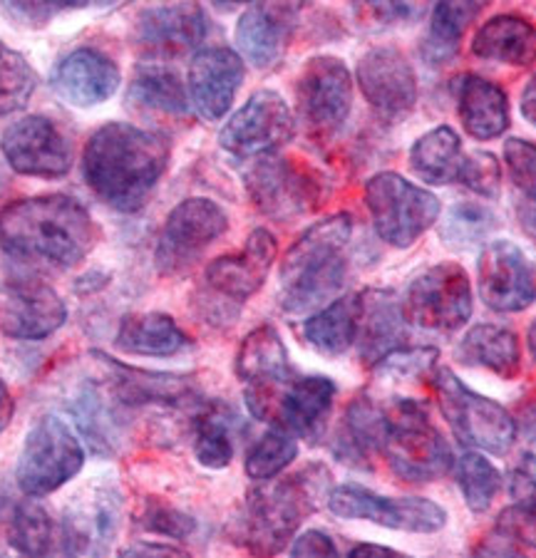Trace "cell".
<instances>
[{
	"label": "cell",
	"instance_id": "obj_1",
	"mask_svg": "<svg viewBox=\"0 0 536 558\" xmlns=\"http://www.w3.org/2000/svg\"><path fill=\"white\" fill-rule=\"evenodd\" d=\"M169 165V144L155 132L110 122L85 144L83 172L89 189L112 209L132 214L147 204Z\"/></svg>",
	"mask_w": 536,
	"mask_h": 558
},
{
	"label": "cell",
	"instance_id": "obj_2",
	"mask_svg": "<svg viewBox=\"0 0 536 558\" xmlns=\"http://www.w3.org/2000/svg\"><path fill=\"white\" fill-rule=\"evenodd\" d=\"M97 244V227L83 204L65 194L33 196L0 211V246L11 258L73 268Z\"/></svg>",
	"mask_w": 536,
	"mask_h": 558
},
{
	"label": "cell",
	"instance_id": "obj_3",
	"mask_svg": "<svg viewBox=\"0 0 536 558\" xmlns=\"http://www.w3.org/2000/svg\"><path fill=\"white\" fill-rule=\"evenodd\" d=\"M353 233V219L336 214L313 223L299 236L281 260L279 303L285 313L301 315L333 303L348 276L345 246Z\"/></svg>",
	"mask_w": 536,
	"mask_h": 558
},
{
	"label": "cell",
	"instance_id": "obj_4",
	"mask_svg": "<svg viewBox=\"0 0 536 558\" xmlns=\"http://www.w3.org/2000/svg\"><path fill=\"white\" fill-rule=\"evenodd\" d=\"M326 472L310 466L283 480L261 482L234 521V542L254 558H273L281 554L299 526L316 511L318 494L324 489Z\"/></svg>",
	"mask_w": 536,
	"mask_h": 558
},
{
	"label": "cell",
	"instance_id": "obj_5",
	"mask_svg": "<svg viewBox=\"0 0 536 558\" xmlns=\"http://www.w3.org/2000/svg\"><path fill=\"white\" fill-rule=\"evenodd\" d=\"M380 454L392 474L405 482H435L452 470V449L433 425L425 404L413 398H395L382 408Z\"/></svg>",
	"mask_w": 536,
	"mask_h": 558
},
{
	"label": "cell",
	"instance_id": "obj_6",
	"mask_svg": "<svg viewBox=\"0 0 536 558\" xmlns=\"http://www.w3.org/2000/svg\"><path fill=\"white\" fill-rule=\"evenodd\" d=\"M433 387L447 425L464 447L497 457L514 447L516 422L502 404L472 390L450 367H435Z\"/></svg>",
	"mask_w": 536,
	"mask_h": 558
},
{
	"label": "cell",
	"instance_id": "obj_7",
	"mask_svg": "<svg viewBox=\"0 0 536 558\" xmlns=\"http://www.w3.org/2000/svg\"><path fill=\"white\" fill-rule=\"evenodd\" d=\"M85 464V449L65 422L45 415L25 435L17 459V487L31 499H42L75 480Z\"/></svg>",
	"mask_w": 536,
	"mask_h": 558
},
{
	"label": "cell",
	"instance_id": "obj_8",
	"mask_svg": "<svg viewBox=\"0 0 536 558\" xmlns=\"http://www.w3.org/2000/svg\"><path fill=\"white\" fill-rule=\"evenodd\" d=\"M373 227L390 246L407 248L440 219V199L395 172H380L365 184Z\"/></svg>",
	"mask_w": 536,
	"mask_h": 558
},
{
	"label": "cell",
	"instance_id": "obj_9",
	"mask_svg": "<svg viewBox=\"0 0 536 558\" xmlns=\"http://www.w3.org/2000/svg\"><path fill=\"white\" fill-rule=\"evenodd\" d=\"M405 323L425 332H454L472 315V283L460 264H435L413 278L402 295Z\"/></svg>",
	"mask_w": 536,
	"mask_h": 558
},
{
	"label": "cell",
	"instance_id": "obj_10",
	"mask_svg": "<svg viewBox=\"0 0 536 558\" xmlns=\"http://www.w3.org/2000/svg\"><path fill=\"white\" fill-rule=\"evenodd\" d=\"M229 229V216L217 202L186 199L169 211L157 239L155 264L162 276H182L199 264L214 241Z\"/></svg>",
	"mask_w": 536,
	"mask_h": 558
},
{
	"label": "cell",
	"instance_id": "obj_11",
	"mask_svg": "<svg viewBox=\"0 0 536 558\" xmlns=\"http://www.w3.org/2000/svg\"><path fill=\"white\" fill-rule=\"evenodd\" d=\"M236 375L246 387L252 415L271 422L281 392L296 380L279 330L261 326L248 332L236 355Z\"/></svg>",
	"mask_w": 536,
	"mask_h": 558
},
{
	"label": "cell",
	"instance_id": "obj_12",
	"mask_svg": "<svg viewBox=\"0 0 536 558\" xmlns=\"http://www.w3.org/2000/svg\"><path fill=\"white\" fill-rule=\"evenodd\" d=\"M299 117L310 134L333 137L343 128L353 107V77L343 60L320 56L306 62L299 87Z\"/></svg>",
	"mask_w": 536,
	"mask_h": 558
},
{
	"label": "cell",
	"instance_id": "obj_13",
	"mask_svg": "<svg viewBox=\"0 0 536 558\" xmlns=\"http://www.w3.org/2000/svg\"><path fill=\"white\" fill-rule=\"evenodd\" d=\"M328 509L341 519L373 521L410 534H435L447 524V511L440 504L423 497H380L357 484H341L330 492Z\"/></svg>",
	"mask_w": 536,
	"mask_h": 558
},
{
	"label": "cell",
	"instance_id": "obj_14",
	"mask_svg": "<svg viewBox=\"0 0 536 558\" xmlns=\"http://www.w3.org/2000/svg\"><path fill=\"white\" fill-rule=\"evenodd\" d=\"M276 260V239L266 229H256L236 254L211 260L204 274L209 301H217L214 318L231 320L244 303L266 283Z\"/></svg>",
	"mask_w": 536,
	"mask_h": 558
},
{
	"label": "cell",
	"instance_id": "obj_15",
	"mask_svg": "<svg viewBox=\"0 0 536 558\" xmlns=\"http://www.w3.org/2000/svg\"><path fill=\"white\" fill-rule=\"evenodd\" d=\"M296 132L291 107L273 89H261L248 97L219 134L221 147L241 159H258L276 155Z\"/></svg>",
	"mask_w": 536,
	"mask_h": 558
},
{
	"label": "cell",
	"instance_id": "obj_16",
	"mask_svg": "<svg viewBox=\"0 0 536 558\" xmlns=\"http://www.w3.org/2000/svg\"><path fill=\"white\" fill-rule=\"evenodd\" d=\"M0 151L17 174L56 179L73 167V144L56 122L31 114L13 122L0 137Z\"/></svg>",
	"mask_w": 536,
	"mask_h": 558
},
{
	"label": "cell",
	"instance_id": "obj_17",
	"mask_svg": "<svg viewBox=\"0 0 536 558\" xmlns=\"http://www.w3.org/2000/svg\"><path fill=\"white\" fill-rule=\"evenodd\" d=\"M479 295L497 313H522L536 301V268L512 241H489L477 260Z\"/></svg>",
	"mask_w": 536,
	"mask_h": 558
},
{
	"label": "cell",
	"instance_id": "obj_18",
	"mask_svg": "<svg viewBox=\"0 0 536 558\" xmlns=\"http://www.w3.org/2000/svg\"><path fill=\"white\" fill-rule=\"evenodd\" d=\"M122 499L112 484H93L73 497L62 519L70 558H102L120 531Z\"/></svg>",
	"mask_w": 536,
	"mask_h": 558
},
{
	"label": "cell",
	"instance_id": "obj_19",
	"mask_svg": "<svg viewBox=\"0 0 536 558\" xmlns=\"http://www.w3.org/2000/svg\"><path fill=\"white\" fill-rule=\"evenodd\" d=\"M357 85L375 112L386 120H402L415 110V70L398 48H373L357 62Z\"/></svg>",
	"mask_w": 536,
	"mask_h": 558
},
{
	"label": "cell",
	"instance_id": "obj_20",
	"mask_svg": "<svg viewBox=\"0 0 536 558\" xmlns=\"http://www.w3.org/2000/svg\"><path fill=\"white\" fill-rule=\"evenodd\" d=\"M246 189L254 204L273 219L308 211L318 199V182L291 159L266 155L254 159L246 172Z\"/></svg>",
	"mask_w": 536,
	"mask_h": 558
},
{
	"label": "cell",
	"instance_id": "obj_21",
	"mask_svg": "<svg viewBox=\"0 0 536 558\" xmlns=\"http://www.w3.org/2000/svg\"><path fill=\"white\" fill-rule=\"evenodd\" d=\"M68 308L48 283L21 278L0 293V332L15 340H42L62 328Z\"/></svg>",
	"mask_w": 536,
	"mask_h": 558
},
{
	"label": "cell",
	"instance_id": "obj_22",
	"mask_svg": "<svg viewBox=\"0 0 536 558\" xmlns=\"http://www.w3.org/2000/svg\"><path fill=\"white\" fill-rule=\"evenodd\" d=\"M244 83V62L231 48H204L190 65V102L204 120L217 122L231 110Z\"/></svg>",
	"mask_w": 536,
	"mask_h": 558
},
{
	"label": "cell",
	"instance_id": "obj_23",
	"mask_svg": "<svg viewBox=\"0 0 536 558\" xmlns=\"http://www.w3.org/2000/svg\"><path fill=\"white\" fill-rule=\"evenodd\" d=\"M336 400V383L326 375L296 377L281 392L273 410V425L289 429L293 437L318 442L324 435Z\"/></svg>",
	"mask_w": 536,
	"mask_h": 558
},
{
	"label": "cell",
	"instance_id": "obj_24",
	"mask_svg": "<svg viewBox=\"0 0 536 558\" xmlns=\"http://www.w3.org/2000/svg\"><path fill=\"white\" fill-rule=\"evenodd\" d=\"M296 5L256 3L248 5L236 25V45L254 68H273L289 48L293 25H296Z\"/></svg>",
	"mask_w": 536,
	"mask_h": 558
},
{
	"label": "cell",
	"instance_id": "obj_25",
	"mask_svg": "<svg viewBox=\"0 0 536 558\" xmlns=\"http://www.w3.org/2000/svg\"><path fill=\"white\" fill-rule=\"evenodd\" d=\"M120 68L93 48H80L60 60L52 72V89L75 107H95L118 93Z\"/></svg>",
	"mask_w": 536,
	"mask_h": 558
},
{
	"label": "cell",
	"instance_id": "obj_26",
	"mask_svg": "<svg viewBox=\"0 0 536 558\" xmlns=\"http://www.w3.org/2000/svg\"><path fill=\"white\" fill-rule=\"evenodd\" d=\"M207 38V15L194 3L155 5L139 13L137 40L151 52L182 56Z\"/></svg>",
	"mask_w": 536,
	"mask_h": 558
},
{
	"label": "cell",
	"instance_id": "obj_27",
	"mask_svg": "<svg viewBox=\"0 0 536 558\" xmlns=\"http://www.w3.org/2000/svg\"><path fill=\"white\" fill-rule=\"evenodd\" d=\"M405 315L400 299L392 291L361 293L357 318V353L368 365H378L390 353L405 348Z\"/></svg>",
	"mask_w": 536,
	"mask_h": 558
},
{
	"label": "cell",
	"instance_id": "obj_28",
	"mask_svg": "<svg viewBox=\"0 0 536 558\" xmlns=\"http://www.w3.org/2000/svg\"><path fill=\"white\" fill-rule=\"evenodd\" d=\"M472 56L512 68H529L536 62V25L514 13L489 17L475 33Z\"/></svg>",
	"mask_w": 536,
	"mask_h": 558
},
{
	"label": "cell",
	"instance_id": "obj_29",
	"mask_svg": "<svg viewBox=\"0 0 536 558\" xmlns=\"http://www.w3.org/2000/svg\"><path fill=\"white\" fill-rule=\"evenodd\" d=\"M458 112L462 128L475 140H497L509 128V97L499 85L479 75L460 80Z\"/></svg>",
	"mask_w": 536,
	"mask_h": 558
},
{
	"label": "cell",
	"instance_id": "obj_30",
	"mask_svg": "<svg viewBox=\"0 0 536 558\" xmlns=\"http://www.w3.org/2000/svg\"><path fill=\"white\" fill-rule=\"evenodd\" d=\"M458 360L467 367H485L502 380H514L522 371V345L514 330L479 323L462 336Z\"/></svg>",
	"mask_w": 536,
	"mask_h": 558
},
{
	"label": "cell",
	"instance_id": "obj_31",
	"mask_svg": "<svg viewBox=\"0 0 536 558\" xmlns=\"http://www.w3.org/2000/svg\"><path fill=\"white\" fill-rule=\"evenodd\" d=\"M382 404L368 395H357L348 404L341 427L336 432L333 452L351 466H370L373 454H380Z\"/></svg>",
	"mask_w": 536,
	"mask_h": 558
},
{
	"label": "cell",
	"instance_id": "obj_32",
	"mask_svg": "<svg viewBox=\"0 0 536 558\" xmlns=\"http://www.w3.org/2000/svg\"><path fill=\"white\" fill-rule=\"evenodd\" d=\"M11 544L23 558H70L62 521L52 519L38 499L15 507L11 517Z\"/></svg>",
	"mask_w": 536,
	"mask_h": 558
},
{
	"label": "cell",
	"instance_id": "obj_33",
	"mask_svg": "<svg viewBox=\"0 0 536 558\" xmlns=\"http://www.w3.org/2000/svg\"><path fill=\"white\" fill-rule=\"evenodd\" d=\"M114 343L130 355L167 357L182 353L192 345V340L165 313H132L124 315Z\"/></svg>",
	"mask_w": 536,
	"mask_h": 558
},
{
	"label": "cell",
	"instance_id": "obj_34",
	"mask_svg": "<svg viewBox=\"0 0 536 558\" xmlns=\"http://www.w3.org/2000/svg\"><path fill=\"white\" fill-rule=\"evenodd\" d=\"M97 357L110 367L112 390L122 402L127 404H149V402L176 404V402H184L194 392L192 380L184 375L134 371V367L114 363V360L105 357L100 353H97Z\"/></svg>",
	"mask_w": 536,
	"mask_h": 558
},
{
	"label": "cell",
	"instance_id": "obj_35",
	"mask_svg": "<svg viewBox=\"0 0 536 558\" xmlns=\"http://www.w3.org/2000/svg\"><path fill=\"white\" fill-rule=\"evenodd\" d=\"M357 318H361V293L343 295L313 313L303 323V336L318 353L338 357L355 345Z\"/></svg>",
	"mask_w": 536,
	"mask_h": 558
},
{
	"label": "cell",
	"instance_id": "obj_36",
	"mask_svg": "<svg viewBox=\"0 0 536 558\" xmlns=\"http://www.w3.org/2000/svg\"><path fill=\"white\" fill-rule=\"evenodd\" d=\"M464 159L460 134L447 124L423 134L410 149V167L427 184L460 182Z\"/></svg>",
	"mask_w": 536,
	"mask_h": 558
},
{
	"label": "cell",
	"instance_id": "obj_37",
	"mask_svg": "<svg viewBox=\"0 0 536 558\" xmlns=\"http://www.w3.org/2000/svg\"><path fill=\"white\" fill-rule=\"evenodd\" d=\"M130 102L142 110L182 117L190 112V97L176 72L159 62L139 65L130 85Z\"/></svg>",
	"mask_w": 536,
	"mask_h": 558
},
{
	"label": "cell",
	"instance_id": "obj_38",
	"mask_svg": "<svg viewBox=\"0 0 536 558\" xmlns=\"http://www.w3.org/2000/svg\"><path fill=\"white\" fill-rule=\"evenodd\" d=\"M482 13V3H440L433 8L430 31L423 43V58L430 65H447L460 50L470 23Z\"/></svg>",
	"mask_w": 536,
	"mask_h": 558
},
{
	"label": "cell",
	"instance_id": "obj_39",
	"mask_svg": "<svg viewBox=\"0 0 536 558\" xmlns=\"http://www.w3.org/2000/svg\"><path fill=\"white\" fill-rule=\"evenodd\" d=\"M194 454L209 470H223L234 459V415L223 404L204 410L196 417Z\"/></svg>",
	"mask_w": 536,
	"mask_h": 558
},
{
	"label": "cell",
	"instance_id": "obj_40",
	"mask_svg": "<svg viewBox=\"0 0 536 558\" xmlns=\"http://www.w3.org/2000/svg\"><path fill=\"white\" fill-rule=\"evenodd\" d=\"M497 227V216L485 204L460 202L454 204L440 223V236L450 248L467 251L479 246Z\"/></svg>",
	"mask_w": 536,
	"mask_h": 558
},
{
	"label": "cell",
	"instance_id": "obj_41",
	"mask_svg": "<svg viewBox=\"0 0 536 558\" xmlns=\"http://www.w3.org/2000/svg\"><path fill=\"white\" fill-rule=\"evenodd\" d=\"M299 454V442L289 429L271 427L256 439L246 454V474L254 482H271Z\"/></svg>",
	"mask_w": 536,
	"mask_h": 558
},
{
	"label": "cell",
	"instance_id": "obj_42",
	"mask_svg": "<svg viewBox=\"0 0 536 558\" xmlns=\"http://www.w3.org/2000/svg\"><path fill=\"white\" fill-rule=\"evenodd\" d=\"M458 484L467 507L475 514H485L502 489V472L485 454L464 452L458 459Z\"/></svg>",
	"mask_w": 536,
	"mask_h": 558
},
{
	"label": "cell",
	"instance_id": "obj_43",
	"mask_svg": "<svg viewBox=\"0 0 536 558\" xmlns=\"http://www.w3.org/2000/svg\"><path fill=\"white\" fill-rule=\"evenodd\" d=\"M38 75L21 52L0 40V117L23 110L31 102Z\"/></svg>",
	"mask_w": 536,
	"mask_h": 558
},
{
	"label": "cell",
	"instance_id": "obj_44",
	"mask_svg": "<svg viewBox=\"0 0 536 558\" xmlns=\"http://www.w3.org/2000/svg\"><path fill=\"white\" fill-rule=\"evenodd\" d=\"M70 412L75 415V422L87 437L89 447L102 454L112 452L114 437H118V425H114V417L112 412L107 410L105 400L93 390V387H85V390L77 395L75 402L70 404Z\"/></svg>",
	"mask_w": 536,
	"mask_h": 558
},
{
	"label": "cell",
	"instance_id": "obj_45",
	"mask_svg": "<svg viewBox=\"0 0 536 558\" xmlns=\"http://www.w3.org/2000/svg\"><path fill=\"white\" fill-rule=\"evenodd\" d=\"M504 161L514 186L536 206V144L522 137L507 140Z\"/></svg>",
	"mask_w": 536,
	"mask_h": 558
},
{
	"label": "cell",
	"instance_id": "obj_46",
	"mask_svg": "<svg viewBox=\"0 0 536 558\" xmlns=\"http://www.w3.org/2000/svg\"><path fill=\"white\" fill-rule=\"evenodd\" d=\"M460 182L485 199H497L499 189H502V169H499L497 157L489 151H472L464 159Z\"/></svg>",
	"mask_w": 536,
	"mask_h": 558
},
{
	"label": "cell",
	"instance_id": "obj_47",
	"mask_svg": "<svg viewBox=\"0 0 536 558\" xmlns=\"http://www.w3.org/2000/svg\"><path fill=\"white\" fill-rule=\"evenodd\" d=\"M142 526L162 536L186 538L190 534H194L196 521L192 517L182 514V511L174 507H167V504L149 501L145 517H142Z\"/></svg>",
	"mask_w": 536,
	"mask_h": 558
},
{
	"label": "cell",
	"instance_id": "obj_48",
	"mask_svg": "<svg viewBox=\"0 0 536 558\" xmlns=\"http://www.w3.org/2000/svg\"><path fill=\"white\" fill-rule=\"evenodd\" d=\"M497 531H502L509 538H514L516 544L536 548V509L524 507H507L497 519Z\"/></svg>",
	"mask_w": 536,
	"mask_h": 558
},
{
	"label": "cell",
	"instance_id": "obj_49",
	"mask_svg": "<svg viewBox=\"0 0 536 558\" xmlns=\"http://www.w3.org/2000/svg\"><path fill=\"white\" fill-rule=\"evenodd\" d=\"M509 497L516 507L536 509V454H522L520 462L509 474Z\"/></svg>",
	"mask_w": 536,
	"mask_h": 558
},
{
	"label": "cell",
	"instance_id": "obj_50",
	"mask_svg": "<svg viewBox=\"0 0 536 558\" xmlns=\"http://www.w3.org/2000/svg\"><path fill=\"white\" fill-rule=\"evenodd\" d=\"M291 558H341V554L326 531L310 529L293 542Z\"/></svg>",
	"mask_w": 536,
	"mask_h": 558
},
{
	"label": "cell",
	"instance_id": "obj_51",
	"mask_svg": "<svg viewBox=\"0 0 536 558\" xmlns=\"http://www.w3.org/2000/svg\"><path fill=\"white\" fill-rule=\"evenodd\" d=\"M470 558H529L522 551V544H516L514 538H509L502 531L489 534L472 548Z\"/></svg>",
	"mask_w": 536,
	"mask_h": 558
},
{
	"label": "cell",
	"instance_id": "obj_52",
	"mask_svg": "<svg viewBox=\"0 0 536 558\" xmlns=\"http://www.w3.org/2000/svg\"><path fill=\"white\" fill-rule=\"evenodd\" d=\"M118 558H192L186 551L172 544L157 542H134L127 548H122Z\"/></svg>",
	"mask_w": 536,
	"mask_h": 558
},
{
	"label": "cell",
	"instance_id": "obj_53",
	"mask_svg": "<svg viewBox=\"0 0 536 558\" xmlns=\"http://www.w3.org/2000/svg\"><path fill=\"white\" fill-rule=\"evenodd\" d=\"M348 558H405V556H402L400 551H392V548H388V546L357 544Z\"/></svg>",
	"mask_w": 536,
	"mask_h": 558
},
{
	"label": "cell",
	"instance_id": "obj_54",
	"mask_svg": "<svg viewBox=\"0 0 536 558\" xmlns=\"http://www.w3.org/2000/svg\"><path fill=\"white\" fill-rule=\"evenodd\" d=\"M13 412H15L13 395H11V390H8V385H5L3 377H0V432H3L8 425H11Z\"/></svg>",
	"mask_w": 536,
	"mask_h": 558
},
{
	"label": "cell",
	"instance_id": "obj_55",
	"mask_svg": "<svg viewBox=\"0 0 536 558\" xmlns=\"http://www.w3.org/2000/svg\"><path fill=\"white\" fill-rule=\"evenodd\" d=\"M522 114L526 122H532L536 128V75L529 77V83H526L522 93Z\"/></svg>",
	"mask_w": 536,
	"mask_h": 558
},
{
	"label": "cell",
	"instance_id": "obj_56",
	"mask_svg": "<svg viewBox=\"0 0 536 558\" xmlns=\"http://www.w3.org/2000/svg\"><path fill=\"white\" fill-rule=\"evenodd\" d=\"M520 221H522L524 231L536 241V206H522Z\"/></svg>",
	"mask_w": 536,
	"mask_h": 558
},
{
	"label": "cell",
	"instance_id": "obj_57",
	"mask_svg": "<svg viewBox=\"0 0 536 558\" xmlns=\"http://www.w3.org/2000/svg\"><path fill=\"white\" fill-rule=\"evenodd\" d=\"M526 343H529V353H532L534 363H536V318H534V323L529 326V336H526Z\"/></svg>",
	"mask_w": 536,
	"mask_h": 558
}]
</instances>
